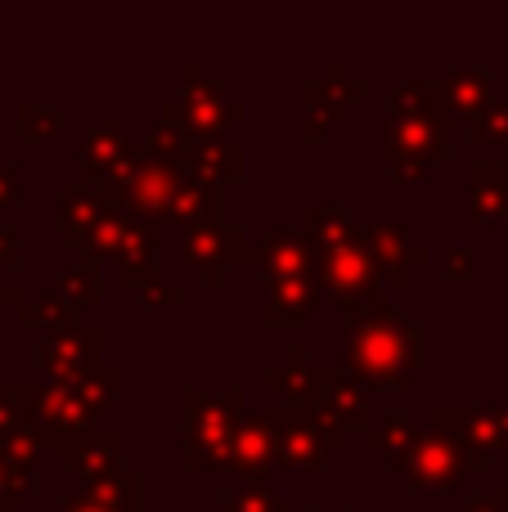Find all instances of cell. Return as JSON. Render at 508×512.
Listing matches in <instances>:
<instances>
[{"mask_svg": "<svg viewBox=\"0 0 508 512\" xmlns=\"http://www.w3.org/2000/svg\"><path fill=\"white\" fill-rule=\"evenodd\" d=\"M63 512H108V508H99L95 499H68V504H63Z\"/></svg>", "mask_w": 508, "mask_h": 512, "instance_id": "cell-26", "label": "cell"}, {"mask_svg": "<svg viewBox=\"0 0 508 512\" xmlns=\"http://www.w3.org/2000/svg\"><path fill=\"white\" fill-rule=\"evenodd\" d=\"M275 414H261V418H248V423L234 432V459H239V468L248 472H266L270 459H275Z\"/></svg>", "mask_w": 508, "mask_h": 512, "instance_id": "cell-6", "label": "cell"}, {"mask_svg": "<svg viewBox=\"0 0 508 512\" xmlns=\"http://www.w3.org/2000/svg\"><path fill=\"white\" fill-rule=\"evenodd\" d=\"M419 355V333L401 315H356L351 319V364L374 387H396Z\"/></svg>", "mask_w": 508, "mask_h": 512, "instance_id": "cell-1", "label": "cell"}, {"mask_svg": "<svg viewBox=\"0 0 508 512\" xmlns=\"http://www.w3.org/2000/svg\"><path fill=\"white\" fill-rule=\"evenodd\" d=\"M230 512H279V499L266 495L261 486H248V490H239V495H234Z\"/></svg>", "mask_w": 508, "mask_h": 512, "instance_id": "cell-19", "label": "cell"}, {"mask_svg": "<svg viewBox=\"0 0 508 512\" xmlns=\"http://www.w3.org/2000/svg\"><path fill=\"white\" fill-rule=\"evenodd\" d=\"M369 288H374V256L365 252V243L333 248L324 256V292L333 301H360Z\"/></svg>", "mask_w": 508, "mask_h": 512, "instance_id": "cell-3", "label": "cell"}, {"mask_svg": "<svg viewBox=\"0 0 508 512\" xmlns=\"http://www.w3.org/2000/svg\"><path fill=\"white\" fill-rule=\"evenodd\" d=\"M306 306H311V283L306 279H275V292H270V306L266 315L270 319H302Z\"/></svg>", "mask_w": 508, "mask_h": 512, "instance_id": "cell-13", "label": "cell"}, {"mask_svg": "<svg viewBox=\"0 0 508 512\" xmlns=\"http://www.w3.org/2000/svg\"><path fill=\"white\" fill-rule=\"evenodd\" d=\"M180 180L176 171L167 167V162H153V167H144L140 176L131 180V194L140 207H149V212H162V207H171V198H176Z\"/></svg>", "mask_w": 508, "mask_h": 512, "instance_id": "cell-12", "label": "cell"}, {"mask_svg": "<svg viewBox=\"0 0 508 512\" xmlns=\"http://www.w3.org/2000/svg\"><path fill=\"white\" fill-rule=\"evenodd\" d=\"M392 153H396V171L401 176H414V171H423L432 158H441L446 153V131H441V122L432 113H401L392 126Z\"/></svg>", "mask_w": 508, "mask_h": 512, "instance_id": "cell-2", "label": "cell"}, {"mask_svg": "<svg viewBox=\"0 0 508 512\" xmlns=\"http://www.w3.org/2000/svg\"><path fill=\"white\" fill-rule=\"evenodd\" d=\"M194 167L203 171V180H234L239 176V167H243V158H239V149H234V144H221V149H216V144H198L194 149Z\"/></svg>", "mask_w": 508, "mask_h": 512, "instance_id": "cell-14", "label": "cell"}, {"mask_svg": "<svg viewBox=\"0 0 508 512\" xmlns=\"http://www.w3.org/2000/svg\"><path fill=\"white\" fill-rule=\"evenodd\" d=\"M468 512H508V499L504 495H491V499H482V504H473Z\"/></svg>", "mask_w": 508, "mask_h": 512, "instance_id": "cell-24", "label": "cell"}, {"mask_svg": "<svg viewBox=\"0 0 508 512\" xmlns=\"http://www.w3.org/2000/svg\"><path fill=\"white\" fill-rule=\"evenodd\" d=\"M311 225L324 234L329 252H333V248H351V243H365V234H360L342 212H324V207H311Z\"/></svg>", "mask_w": 508, "mask_h": 512, "instance_id": "cell-16", "label": "cell"}, {"mask_svg": "<svg viewBox=\"0 0 508 512\" xmlns=\"http://www.w3.org/2000/svg\"><path fill=\"white\" fill-rule=\"evenodd\" d=\"M113 459H117V436L113 432H81L77 441H68V450H63V468L86 472V477L113 472Z\"/></svg>", "mask_w": 508, "mask_h": 512, "instance_id": "cell-7", "label": "cell"}, {"mask_svg": "<svg viewBox=\"0 0 508 512\" xmlns=\"http://www.w3.org/2000/svg\"><path fill=\"white\" fill-rule=\"evenodd\" d=\"M414 445V432H410V423L405 418H387V432L383 436H374V445Z\"/></svg>", "mask_w": 508, "mask_h": 512, "instance_id": "cell-22", "label": "cell"}, {"mask_svg": "<svg viewBox=\"0 0 508 512\" xmlns=\"http://www.w3.org/2000/svg\"><path fill=\"white\" fill-rule=\"evenodd\" d=\"M18 499H23V472L0 463V508H18Z\"/></svg>", "mask_w": 508, "mask_h": 512, "instance_id": "cell-21", "label": "cell"}, {"mask_svg": "<svg viewBox=\"0 0 508 512\" xmlns=\"http://www.w3.org/2000/svg\"><path fill=\"white\" fill-rule=\"evenodd\" d=\"M216 203H221V189L212 185V180H185V185L176 189V198H171L167 212L176 216V221H194V225H212L216 221Z\"/></svg>", "mask_w": 508, "mask_h": 512, "instance_id": "cell-9", "label": "cell"}, {"mask_svg": "<svg viewBox=\"0 0 508 512\" xmlns=\"http://www.w3.org/2000/svg\"><path fill=\"white\" fill-rule=\"evenodd\" d=\"M95 346H99V337L90 333V328H77V324H68V328H59V333H50L45 337V369L54 373V378H77V369H90V360H95Z\"/></svg>", "mask_w": 508, "mask_h": 512, "instance_id": "cell-5", "label": "cell"}, {"mask_svg": "<svg viewBox=\"0 0 508 512\" xmlns=\"http://www.w3.org/2000/svg\"><path fill=\"white\" fill-rule=\"evenodd\" d=\"M437 99H446L450 108H477L486 99V72H455L446 86H437Z\"/></svg>", "mask_w": 508, "mask_h": 512, "instance_id": "cell-15", "label": "cell"}, {"mask_svg": "<svg viewBox=\"0 0 508 512\" xmlns=\"http://www.w3.org/2000/svg\"><path fill=\"white\" fill-rule=\"evenodd\" d=\"M239 234H225L221 230V221H212V225H194V230L185 234V252H189V261H207V256H221L225 252V243H234Z\"/></svg>", "mask_w": 508, "mask_h": 512, "instance_id": "cell-17", "label": "cell"}, {"mask_svg": "<svg viewBox=\"0 0 508 512\" xmlns=\"http://www.w3.org/2000/svg\"><path fill=\"white\" fill-rule=\"evenodd\" d=\"M405 468L419 486H455L464 477L468 459L455 450V436H437V441H414V454L405 459Z\"/></svg>", "mask_w": 508, "mask_h": 512, "instance_id": "cell-4", "label": "cell"}, {"mask_svg": "<svg viewBox=\"0 0 508 512\" xmlns=\"http://www.w3.org/2000/svg\"><path fill=\"white\" fill-rule=\"evenodd\" d=\"M324 382V418L329 423H365V396L351 387L342 373H320Z\"/></svg>", "mask_w": 508, "mask_h": 512, "instance_id": "cell-10", "label": "cell"}, {"mask_svg": "<svg viewBox=\"0 0 508 512\" xmlns=\"http://www.w3.org/2000/svg\"><path fill=\"white\" fill-rule=\"evenodd\" d=\"M473 212L482 221H500L508 212V167H477L473 171Z\"/></svg>", "mask_w": 508, "mask_h": 512, "instance_id": "cell-11", "label": "cell"}, {"mask_svg": "<svg viewBox=\"0 0 508 512\" xmlns=\"http://www.w3.org/2000/svg\"><path fill=\"white\" fill-rule=\"evenodd\" d=\"M5 301H9V292H5V288H0V306H5Z\"/></svg>", "mask_w": 508, "mask_h": 512, "instance_id": "cell-27", "label": "cell"}, {"mask_svg": "<svg viewBox=\"0 0 508 512\" xmlns=\"http://www.w3.org/2000/svg\"><path fill=\"white\" fill-rule=\"evenodd\" d=\"M0 261H9V265L18 261V243H14V230H5V234H0Z\"/></svg>", "mask_w": 508, "mask_h": 512, "instance_id": "cell-23", "label": "cell"}, {"mask_svg": "<svg viewBox=\"0 0 508 512\" xmlns=\"http://www.w3.org/2000/svg\"><path fill=\"white\" fill-rule=\"evenodd\" d=\"M18 194V185H14V171L9 167H0V203H5V198H14Z\"/></svg>", "mask_w": 508, "mask_h": 512, "instance_id": "cell-25", "label": "cell"}, {"mask_svg": "<svg viewBox=\"0 0 508 512\" xmlns=\"http://www.w3.org/2000/svg\"><path fill=\"white\" fill-rule=\"evenodd\" d=\"M261 252H266L261 261L275 270V279H306V270H311V261H315V256H311V243H306L302 234H288V230L270 234Z\"/></svg>", "mask_w": 508, "mask_h": 512, "instance_id": "cell-8", "label": "cell"}, {"mask_svg": "<svg viewBox=\"0 0 508 512\" xmlns=\"http://www.w3.org/2000/svg\"><path fill=\"white\" fill-rule=\"evenodd\" d=\"M36 319H54L59 328H68L72 324V306L63 297H45V301H36V306L23 310V324H36Z\"/></svg>", "mask_w": 508, "mask_h": 512, "instance_id": "cell-18", "label": "cell"}, {"mask_svg": "<svg viewBox=\"0 0 508 512\" xmlns=\"http://www.w3.org/2000/svg\"><path fill=\"white\" fill-rule=\"evenodd\" d=\"M473 131L482 135V140H500L508 131V104H495V108H482V117L473 122Z\"/></svg>", "mask_w": 508, "mask_h": 512, "instance_id": "cell-20", "label": "cell"}]
</instances>
